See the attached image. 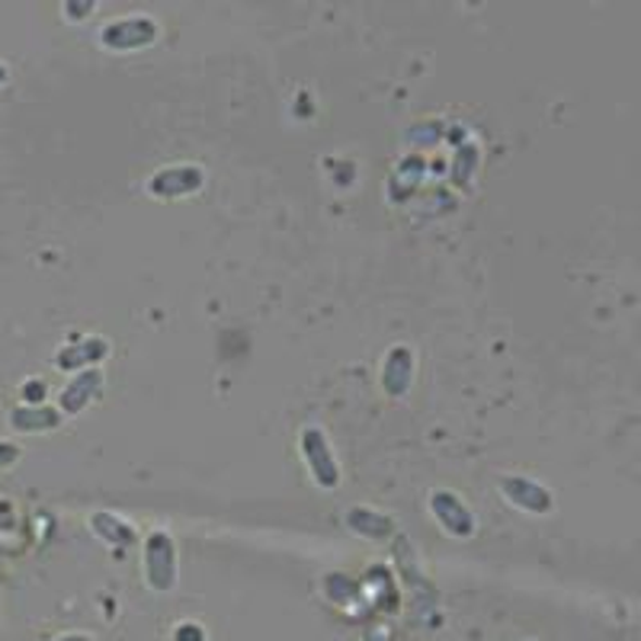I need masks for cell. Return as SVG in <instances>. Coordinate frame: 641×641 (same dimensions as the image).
<instances>
[{"label":"cell","mask_w":641,"mask_h":641,"mask_svg":"<svg viewBox=\"0 0 641 641\" xmlns=\"http://www.w3.org/2000/svg\"><path fill=\"white\" fill-rule=\"evenodd\" d=\"M144 577L157 593H167L177 584V546L167 533H151L144 539Z\"/></svg>","instance_id":"6da1fadb"},{"label":"cell","mask_w":641,"mask_h":641,"mask_svg":"<svg viewBox=\"0 0 641 641\" xmlns=\"http://www.w3.org/2000/svg\"><path fill=\"white\" fill-rule=\"evenodd\" d=\"M302 459H305L311 478H315L321 488H337V485H341V465H337V459H334V449H331L324 430H302Z\"/></svg>","instance_id":"7a4b0ae2"},{"label":"cell","mask_w":641,"mask_h":641,"mask_svg":"<svg viewBox=\"0 0 641 641\" xmlns=\"http://www.w3.org/2000/svg\"><path fill=\"white\" fill-rule=\"evenodd\" d=\"M157 39V23L148 16H126L110 23L100 33V42L113 52H132V49H144Z\"/></svg>","instance_id":"3957f363"},{"label":"cell","mask_w":641,"mask_h":641,"mask_svg":"<svg viewBox=\"0 0 641 641\" xmlns=\"http://www.w3.org/2000/svg\"><path fill=\"white\" fill-rule=\"evenodd\" d=\"M430 513L456 539H469L475 533V513L469 510L465 500L452 495V491H433L430 495Z\"/></svg>","instance_id":"277c9868"},{"label":"cell","mask_w":641,"mask_h":641,"mask_svg":"<svg viewBox=\"0 0 641 641\" xmlns=\"http://www.w3.org/2000/svg\"><path fill=\"white\" fill-rule=\"evenodd\" d=\"M206 183V174L196 164H180V167H164L157 177L148 180V193L157 200H177V196H193Z\"/></svg>","instance_id":"5b68a950"},{"label":"cell","mask_w":641,"mask_h":641,"mask_svg":"<svg viewBox=\"0 0 641 641\" xmlns=\"http://www.w3.org/2000/svg\"><path fill=\"white\" fill-rule=\"evenodd\" d=\"M500 495L510 500L513 507L526 510V513H549L555 507L552 500V491L542 488L539 482H529V478H520V475H507L500 478Z\"/></svg>","instance_id":"8992f818"},{"label":"cell","mask_w":641,"mask_h":641,"mask_svg":"<svg viewBox=\"0 0 641 641\" xmlns=\"http://www.w3.org/2000/svg\"><path fill=\"white\" fill-rule=\"evenodd\" d=\"M100 392H103V372L97 366L93 369H84V372H77L72 382L65 385V392L59 398V411L62 414H80Z\"/></svg>","instance_id":"52a82bcc"},{"label":"cell","mask_w":641,"mask_h":641,"mask_svg":"<svg viewBox=\"0 0 641 641\" xmlns=\"http://www.w3.org/2000/svg\"><path fill=\"white\" fill-rule=\"evenodd\" d=\"M414 379V354L408 347H395L382 362V388L392 398H405Z\"/></svg>","instance_id":"ba28073f"},{"label":"cell","mask_w":641,"mask_h":641,"mask_svg":"<svg viewBox=\"0 0 641 641\" xmlns=\"http://www.w3.org/2000/svg\"><path fill=\"white\" fill-rule=\"evenodd\" d=\"M106 354H110V344L103 337H87L74 347H65L55 357V366L65 369V372H84V369H93V362L106 359Z\"/></svg>","instance_id":"9c48e42d"},{"label":"cell","mask_w":641,"mask_h":641,"mask_svg":"<svg viewBox=\"0 0 641 641\" xmlns=\"http://www.w3.org/2000/svg\"><path fill=\"white\" fill-rule=\"evenodd\" d=\"M62 424V411L49 405H23L10 411V427L20 433H49Z\"/></svg>","instance_id":"30bf717a"},{"label":"cell","mask_w":641,"mask_h":641,"mask_svg":"<svg viewBox=\"0 0 641 641\" xmlns=\"http://www.w3.org/2000/svg\"><path fill=\"white\" fill-rule=\"evenodd\" d=\"M90 529L103 542H113V546H132L136 542V529L129 523H123L119 516H113V513H93L90 516Z\"/></svg>","instance_id":"8fae6325"},{"label":"cell","mask_w":641,"mask_h":641,"mask_svg":"<svg viewBox=\"0 0 641 641\" xmlns=\"http://www.w3.org/2000/svg\"><path fill=\"white\" fill-rule=\"evenodd\" d=\"M347 526L359 533V536H369V539H385V536H392V529H395V523H392V516H382V513H375V510H350L347 513Z\"/></svg>","instance_id":"7c38bea8"},{"label":"cell","mask_w":641,"mask_h":641,"mask_svg":"<svg viewBox=\"0 0 641 641\" xmlns=\"http://www.w3.org/2000/svg\"><path fill=\"white\" fill-rule=\"evenodd\" d=\"M324 590H328V597L344 600L350 590H357V584H354L347 574H328V577H324Z\"/></svg>","instance_id":"4fadbf2b"},{"label":"cell","mask_w":641,"mask_h":641,"mask_svg":"<svg viewBox=\"0 0 641 641\" xmlns=\"http://www.w3.org/2000/svg\"><path fill=\"white\" fill-rule=\"evenodd\" d=\"M16 459H20V446H16V443H10V439H0V472H3V469H10Z\"/></svg>","instance_id":"5bb4252c"},{"label":"cell","mask_w":641,"mask_h":641,"mask_svg":"<svg viewBox=\"0 0 641 641\" xmlns=\"http://www.w3.org/2000/svg\"><path fill=\"white\" fill-rule=\"evenodd\" d=\"M174 641H206V632H203L196 623H187V626H180V629H177Z\"/></svg>","instance_id":"9a60e30c"},{"label":"cell","mask_w":641,"mask_h":641,"mask_svg":"<svg viewBox=\"0 0 641 641\" xmlns=\"http://www.w3.org/2000/svg\"><path fill=\"white\" fill-rule=\"evenodd\" d=\"M97 3L93 0H84V3H65V10H68V20H87L90 16V10H93Z\"/></svg>","instance_id":"2e32d148"},{"label":"cell","mask_w":641,"mask_h":641,"mask_svg":"<svg viewBox=\"0 0 641 641\" xmlns=\"http://www.w3.org/2000/svg\"><path fill=\"white\" fill-rule=\"evenodd\" d=\"M23 398H26L29 405H39V401L46 398V385H42V382H29V385H23Z\"/></svg>","instance_id":"e0dca14e"},{"label":"cell","mask_w":641,"mask_h":641,"mask_svg":"<svg viewBox=\"0 0 641 641\" xmlns=\"http://www.w3.org/2000/svg\"><path fill=\"white\" fill-rule=\"evenodd\" d=\"M52 641H93L90 636H62V639H52Z\"/></svg>","instance_id":"ac0fdd59"},{"label":"cell","mask_w":641,"mask_h":641,"mask_svg":"<svg viewBox=\"0 0 641 641\" xmlns=\"http://www.w3.org/2000/svg\"><path fill=\"white\" fill-rule=\"evenodd\" d=\"M3 80H7V68L0 65V84H3Z\"/></svg>","instance_id":"d6986e66"}]
</instances>
